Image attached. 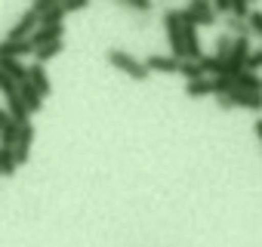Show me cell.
<instances>
[{"label":"cell","instance_id":"obj_21","mask_svg":"<svg viewBox=\"0 0 262 247\" xmlns=\"http://www.w3.org/2000/svg\"><path fill=\"white\" fill-rule=\"evenodd\" d=\"M0 93H4V99H7V102L19 96V84H16L10 74H4V71H0Z\"/></svg>","mask_w":262,"mask_h":247},{"label":"cell","instance_id":"obj_7","mask_svg":"<svg viewBox=\"0 0 262 247\" xmlns=\"http://www.w3.org/2000/svg\"><path fill=\"white\" fill-rule=\"evenodd\" d=\"M22 56H34L31 40H0V59H22Z\"/></svg>","mask_w":262,"mask_h":247},{"label":"cell","instance_id":"obj_9","mask_svg":"<svg viewBox=\"0 0 262 247\" xmlns=\"http://www.w3.org/2000/svg\"><path fill=\"white\" fill-rule=\"evenodd\" d=\"M179 59L176 56H148L145 59V68L148 71H161V74H179Z\"/></svg>","mask_w":262,"mask_h":247},{"label":"cell","instance_id":"obj_4","mask_svg":"<svg viewBox=\"0 0 262 247\" xmlns=\"http://www.w3.org/2000/svg\"><path fill=\"white\" fill-rule=\"evenodd\" d=\"M216 105L219 108H262V93H250V90H234L228 96H216Z\"/></svg>","mask_w":262,"mask_h":247},{"label":"cell","instance_id":"obj_20","mask_svg":"<svg viewBox=\"0 0 262 247\" xmlns=\"http://www.w3.org/2000/svg\"><path fill=\"white\" fill-rule=\"evenodd\" d=\"M234 40H237V37H231L228 31H225V34H219V37H216V56H219V59H228V56H231V50H234Z\"/></svg>","mask_w":262,"mask_h":247},{"label":"cell","instance_id":"obj_26","mask_svg":"<svg viewBox=\"0 0 262 247\" xmlns=\"http://www.w3.org/2000/svg\"><path fill=\"white\" fill-rule=\"evenodd\" d=\"M123 7L136 10V13H148L151 10V0H123Z\"/></svg>","mask_w":262,"mask_h":247},{"label":"cell","instance_id":"obj_19","mask_svg":"<svg viewBox=\"0 0 262 247\" xmlns=\"http://www.w3.org/2000/svg\"><path fill=\"white\" fill-rule=\"evenodd\" d=\"M62 50H65V40H59V44H50V47H40V50H34V62H37V65H43V62L56 59Z\"/></svg>","mask_w":262,"mask_h":247},{"label":"cell","instance_id":"obj_25","mask_svg":"<svg viewBox=\"0 0 262 247\" xmlns=\"http://www.w3.org/2000/svg\"><path fill=\"white\" fill-rule=\"evenodd\" d=\"M56 4H59V0H34V4H31V10H34L37 16H43V13H50Z\"/></svg>","mask_w":262,"mask_h":247},{"label":"cell","instance_id":"obj_8","mask_svg":"<svg viewBox=\"0 0 262 247\" xmlns=\"http://www.w3.org/2000/svg\"><path fill=\"white\" fill-rule=\"evenodd\" d=\"M65 37V25H56V28H37L31 34V47L40 50V47H50V44H59Z\"/></svg>","mask_w":262,"mask_h":247},{"label":"cell","instance_id":"obj_5","mask_svg":"<svg viewBox=\"0 0 262 247\" xmlns=\"http://www.w3.org/2000/svg\"><path fill=\"white\" fill-rule=\"evenodd\" d=\"M37 28H40V16L28 7V10L22 13V19L7 31V40H31V34H34Z\"/></svg>","mask_w":262,"mask_h":247},{"label":"cell","instance_id":"obj_12","mask_svg":"<svg viewBox=\"0 0 262 247\" xmlns=\"http://www.w3.org/2000/svg\"><path fill=\"white\" fill-rule=\"evenodd\" d=\"M201 68H204V74H210V77H228V65H225V59H219L216 53H213V56H204V59H201Z\"/></svg>","mask_w":262,"mask_h":247},{"label":"cell","instance_id":"obj_14","mask_svg":"<svg viewBox=\"0 0 262 247\" xmlns=\"http://www.w3.org/2000/svg\"><path fill=\"white\" fill-rule=\"evenodd\" d=\"M185 96H188V99L216 96V93H213V77H204V80H191V84H185Z\"/></svg>","mask_w":262,"mask_h":247},{"label":"cell","instance_id":"obj_3","mask_svg":"<svg viewBox=\"0 0 262 247\" xmlns=\"http://www.w3.org/2000/svg\"><path fill=\"white\" fill-rule=\"evenodd\" d=\"M179 19H182L185 28H201V25L210 28L216 22V10H213V4H207V0H191L185 10H179Z\"/></svg>","mask_w":262,"mask_h":247},{"label":"cell","instance_id":"obj_18","mask_svg":"<svg viewBox=\"0 0 262 247\" xmlns=\"http://www.w3.org/2000/svg\"><path fill=\"white\" fill-rule=\"evenodd\" d=\"M225 28H228V34H231V37H250V34H253L250 22L234 19V16H228V19H225Z\"/></svg>","mask_w":262,"mask_h":247},{"label":"cell","instance_id":"obj_17","mask_svg":"<svg viewBox=\"0 0 262 247\" xmlns=\"http://www.w3.org/2000/svg\"><path fill=\"white\" fill-rule=\"evenodd\" d=\"M16 167H19V164H16V152L0 146V176H13Z\"/></svg>","mask_w":262,"mask_h":247},{"label":"cell","instance_id":"obj_15","mask_svg":"<svg viewBox=\"0 0 262 247\" xmlns=\"http://www.w3.org/2000/svg\"><path fill=\"white\" fill-rule=\"evenodd\" d=\"M19 133H22V123H16V120L10 117L7 127H4V133H0V146H4V149H13L16 139H19Z\"/></svg>","mask_w":262,"mask_h":247},{"label":"cell","instance_id":"obj_28","mask_svg":"<svg viewBox=\"0 0 262 247\" xmlns=\"http://www.w3.org/2000/svg\"><path fill=\"white\" fill-rule=\"evenodd\" d=\"M213 10H216V16H219V13H222V16H228V13H231V0H216Z\"/></svg>","mask_w":262,"mask_h":247},{"label":"cell","instance_id":"obj_16","mask_svg":"<svg viewBox=\"0 0 262 247\" xmlns=\"http://www.w3.org/2000/svg\"><path fill=\"white\" fill-rule=\"evenodd\" d=\"M179 74L185 77V84H191V80H204V77H207L204 68H201V62H191V59H185V62L179 65Z\"/></svg>","mask_w":262,"mask_h":247},{"label":"cell","instance_id":"obj_27","mask_svg":"<svg viewBox=\"0 0 262 247\" xmlns=\"http://www.w3.org/2000/svg\"><path fill=\"white\" fill-rule=\"evenodd\" d=\"M250 28H253V34L262 40V10H253V16H250Z\"/></svg>","mask_w":262,"mask_h":247},{"label":"cell","instance_id":"obj_29","mask_svg":"<svg viewBox=\"0 0 262 247\" xmlns=\"http://www.w3.org/2000/svg\"><path fill=\"white\" fill-rule=\"evenodd\" d=\"M253 130H256V136H259V142H262V117H259V120L253 123Z\"/></svg>","mask_w":262,"mask_h":247},{"label":"cell","instance_id":"obj_22","mask_svg":"<svg viewBox=\"0 0 262 247\" xmlns=\"http://www.w3.org/2000/svg\"><path fill=\"white\" fill-rule=\"evenodd\" d=\"M228 16H234V19H244V22H250L253 10H250V4H247V0H231V13H228Z\"/></svg>","mask_w":262,"mask_h":247},{"label":"cell","instance_id":"obj_24","mask_svg":"<svg viewBox=\"0 0 262 247\" xmlns=\"http://www.w3.org/2000/svg\"><path fill=\"white\" fill-rule=\"evenodd\" d=\"M62 7H65V13H80L90 7V0H62Z\"/></svg>","mask_w":262,"mask_h":247},{"label":"cell","instance_id":"obj_2","mask_svg":"<svg viewBox=\"0 0 262 247\" xmlns=\"http://www.w3.org/2000/svg\"><path fill=\"white\" fill-rule=\"evenodd\" d=\"M164 28H167V40H170V50L179 62L188 59V50H185V25L179 19V10H167L164 13Z\"/></svg>","mask_w":262,"mask_h":247},{"label":"cell","instance_id":"obj_6","mask_svg":"<svg viewBox=\"0 0 262 247\" xmlns=\"http://www.w3.org/2000/svg\"><path fill=\"white\" fill-rule=\"evenodd\" d=\"M31 142H34V123L28 120V123H22V133H19L16 146H13V152H16V164H19V167L31 158Z\"/></svg>","mask_w":262,"mask_h":247},{"label":"cell","instance_id":"obj_11","mask_svg":"<svg viewBox=\"0 0 262 247\" xmlns=\"http://www.w3.org/2000/svg\"><path fill=\"white\" fill-rule=\"evenodd\" d=\"M19 93H22V102H25V108L34 114V111H40L43 108V96L34 90V84L31 80H25V84H19Z\"/></svg>","mask_w":262,"mask_h":247},{"label":"cell","instance_id":"obj_23","mask_svg":"<svg viewBox=\"0 0 262 247\" xmlns=\"http://www.w3.org/2000/svg\"><path fill=\"white\" fill-rule=\"evenodd\" d=\"M259 68H262V50H253V53L247 56V71L259 74Z\"/></svg>","mask_w":262,"mask_h":247},{"label":"cell","instance_id":"obj_10","mask_svg":"<svg viewBox=\"0 0 262 247\" xmlns=\"http://www.w3.org/2000/svg\"><path fill=\"white\" fill-rule=\"evenodd\" d=\"M28 80L34 84V90H37L43 99L53 93V84H50V74H47V68H43V65H37V62H34V65H28Z\"/></svg>","mask_w":262,"mask_h":247},{"label":"cell","instance_id":"obj_13","mask_svg":"<svg viewBox=\"0 0 262 247\" xmlns=\"http://www.w3.org/2000/svg\"><path fill=\"white\" fill-rule=\"evenodd\" d=\"M0 71L10 74L16 84H25V80H28V68H25L19 59H0Z\"/></svg>","mask_w":262,"mask_h":247},{"label":"cell","instance_id":"obj_1","mask_svg":"<svg viewBox=\"0 0 262 247\" xmlns=\"http://www.w3.org/2000/svg\"><path fill=\"white\" fill-rule=\"evenodd\" d=\"M105 59H108V65L111 68H117V71H123L126 77H133V80H148V68H145V62L142 59H136V56H129V53H123V50H108L105 53Z\"/></svg>","mask_w":262,"mask_h":247}]
</instances>
